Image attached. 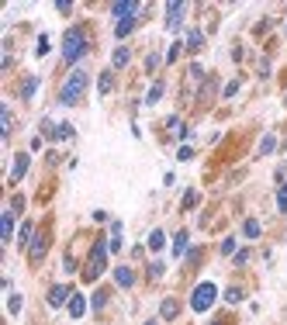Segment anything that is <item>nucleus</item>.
Wrapping results in <instances>:
<instances>
[{
    "instance_id": "393cba45",
    "label": "nucleus",
    "mask_w": 287,
    "mask_h": 325,
    "mask_svg": "<svg viewBox=\"0 0 287 325\" xmlns=\"http://www.w3.org/2000/svg\"><path fill=\"white\" fill-rule=\"evenodd\" d=\"M225 301H228V304H239V301H242V291H239V287H228V291H225Z\"/></svg>"
},
{
    "instance_id": "9b49d317",
    "label": "nucleus",
    "mask_w": 287,
    "mask_h": 325,
    "mask_svg": "<svg viewBox=\"0 0 287 325\" xmlns=\"http://www.w3.org/2000/svg\"><path fill=\"white\" fill-rule=\"evenodd\" d=\"M114 280H118L121 287H131V284H135V273H131L128 266H118V270H114Z\"/></svg>"
},
{
    "instance_id": "aec40b11",
    "label": "nucleus",
    "mask_w": 287,
    "mask_h": 325,
    "mask_svg": "<svg viewBox=\"0 0 287 325\" xmlns=\"http://www.w3.org/2000/svg\"><path fill=\"white\" fill-rule=\"evenodd\" d=\"M131 28H135V18H131V21H118V25H114V35H118V38H125Z\"/></svg>"
},
{
    "instance_id": "f3484780",
    "label": "nucleus",
    "mask_w": 287,
    "mask_h": 325,
    "mask_svg": "<svg viewBox=\"0 0 287 325\" xmlns=\"http://www.w3.org/2000/svg\"><path fill=\"white\" fill-rule=\"evenodd\" d=\"M163 246H166V232H159V228H156V232L149 235V249H156V253H159Z\"/></svg>"
},
{
    "instance_id": "ddd939ff",
    "label": "nucleus",
    "mask_w": 287,
    "mask_h": 325,
    "mask_svg": "<svg viewBox=\"0 0 287 325\" xmlns=\"http://www.w3.org/2000/svg\"><path fill=\"white\" fill-rule=\"evenodd\" d=\"M0 232H4V242H11V235H14V215L11 211L0 218Z\"/></svg>"
},
{
    "instance_id": "7ed1b4c3",
    "label": "nucleus",
    "mask_w": 287,
    "mask_h": 325,
    "mask_svg": "<svg viewBox=\"0 0 287 325\" xmlns=\"http://www.w3.org/2000/svg\"><path fill=\"white\" fill-rule=\"evenodd\" d=\"M107 239H97L94 242V253H90V260H87V266H83V280H97L100 273H104V266H107Z\"/></svg>"
},
{
    "instance_id": "2eb2a0df",
    "label": "nucleus",
    "mask_w": 287,
    "mask_h": 325,
    "mask_svg": "<svg viewBox=\"0 0 287 325\" xmlns=\"http://www.w3.org/2000/svg\"><path fill=\"white\" fill-rule=\"evenodd\" d=\"M177 311H180V304H177L173 297H166V301L159 304V315H163V318H177Z\"/></svg>"
},
{
    "instance_id": "f8f14e48",
    "label": "nucleus",
    "mask_w": 287,
    "mask_h": 325,
    "mask_svg": "<svg viewBox=\"0 0 287 325\" xmlns=\"http://www.w3.org/2000/svg\"><path fill=\"white\" fill-rule=\"evenodd\" d=\"M0 125H4V138H7L11 128H14V118H11V107L7 104H0Z\"/></svg>"
},
{
    "instance_id": "20e7f679",
    "label": "nucleus",
    "mask_w": 287,
    "mask_h": 325,
    "mask_svg": "<svg viewBox=\"0 0 287 325\" xmlns=\"http://www.w3.org/2000/svg\"><path fill=\"white\" fill-rule=\"evenodd\" d=\"M215 297H218V287H215L211 280H204V284L194 287V294H191V308H194V311H208V308L215 304Z\"/></svg>"
},
{
    "instance_id": "a211bd4d",
    "label": "nucleus",
    "mask_w": 287,
    "mask_h": 325,
    "mask_svg": "<svg viewBox=\"0 0 287 325\" xmlns=\"http://www.w3.org/2000/svg\"><path fill=\"white\" fill-rule=\"evenodd\" d=\"M111 87H114V76H111V69H107V73H100V83H97V90H100V94H111Z\"/></svg>"
},
{
    "instance_id": "423d86ee",
    "label": "nucleus",
    "mask_w": 287,
    "mask_h": 325,
    "mask_svg": "<svg viewBox=\"0 0 287 325\" xmlns=\"http://www.w3.org/2000/svg\"><path fill=\"white\" fill-rule=\"evenodd\" d=\"M184 14H187V4H170V7H166V28H170V32H180Z\"/></svg>"
},
{
    "instance_id": "39448f33",
    "label": "nucleus",
    "mask_w": 287,
    "mask_h": 325,
    "mask_svg": "<svg viewBox=\"0 0 287 325\" xmlns=\"http://www.w3.org/2000/svg\"><path fill=\"white\" fill-rule=\"evenodd\" d=\"M111 14H114V21H131V18H138V14H142V4L121 0V4H114V7H111Z\"/></svg>"
},
{
    "instance_id": "a878e982",
    "label": "nucleus",
    "mask_w": 287,
    "mask_h": 325,
    "mask_svg": "<svg viewBox=\"0 0 287 325\" xmlns=\"http://www.w3.org/2000/svg\"><path fill=\"white\" fill-rule=\"evenodd\" d=\"M273 145H277V138H273V135H266V138L259 142V156H266V152H270Z\"/></svg>"
},
{
    "instance_id": "72a5a7b5",
    "label": "nucleus",
    "mask_w": 287,
    "mask_h": 325,
    "mask_svg": "<svg viewBox=\"0 0 287 325\" xmlns=\"http://www.w3.org/2000/svg\"><path fill=\"white\" fill-rule=\"evenodd\" d=\"M194 204H197V194H194V191H191V194H187V197H184V208H194Z\"/></svg>"
},
{
    "instance_id": "c756f323",
    "label": "nucleus",
    "mask_w": 287,
    "mask_h": 325,
    "mask_svg": "<svg viewBox=\"0 0 287 325\" xmlns=\"http://www.w3.org/2000/svg\"><path fill=\"white\" fill-rule=\"evenodd\" d=\"M35 52H38V56H45V52H49V35H42V38H38V49H35Z\"/></svg>"
},
{
    "instance_id": "f704fd0d",
    "label": "nucleus",
    "mask_w": 287,
    "mask_h": 325,
    "mask_svg": "<svg viewBox=\"0 0 287 325\" xmlns=\"http://www.w3.org/2000/svg\"><path fill=\"white\" fill-rule=\"evenodd\" d=\"M146 325H159V322H156V318H153V322H146Z\"/></svg>"
},
{
    "instance_id": "6e6552de",
    "label": "nucleus",
    "mask_w": 287,
    "mask_h": 325,
    "mask_svg": "<svg viewBox=\"0 0 287 325\" xmlns=\"http://www.w3.org/2000/svg\"><path fill=\"white\" fill-rule=\"evenodd\" d=\"M69 297H73V294H69V287H66V284H59V287H52V291H49V304H52V308L66 304Z\"/></svg>"
},
{
    "instance_id": "5701e85b",
    "label": "nucleus",
    "mask_w": 287,
    "mask_h": 325,
    "mask_svg": "<svg viewBox=\"0 0 287 325\" xmlns=\"http://www.w3.org/2000/svg\"><path fill=\"white\" fill-rule=\"evenodd\" d=\"M42 256H45V239L38 235V239L32 242V260H42Z\"/></svg>"
},
{
    "instance_id": "bb28decb",
    "label": "nucleus",
    "mask_w": 287,
    "mask_h": 325,
    "mask_svg": "<svg viewBox=\"0 0 287 325\" xmlns=\"http://www.w3.org/2000/svg\"><path fill=\"white\" fill-rule=\"evenodd\" d=\"M277 208H280V211H287V184L277 191Z\"/></svg>"
},
{
    "instance_id": "f257e3e1",
    "label": "nucleus",
    "mask_w": 287,
    "mask_h": 325,
    "mask_svg": "<svg viewBox=\"0 0 287 325\" xmlns=\"http://www.w3.org/2000/svg\"><path fill=\"white\" fill-rule=\"evenodd\" d=\"M87 83H90V73H87V69H73V73L66 76L63 90H59V100H63V104H76V100L87 94Z\"/></svg>"
},
{
    "instance_id": "dca6fc26",
    "label": "nucleus",
    "mask_w": 287,
    "mask_h": 325,
    "mask_svg": "<svg viewBox=\"0 0 287 325\" xmlns=\"http://www.w3.org/2000/svg\"><path fill=\"white\" fill-rule=\"evenodd\" d=\"M187 253V232H177L173 235V256H184Z\"/></svg>"
},
{
    "instance_id": "2f4dec72",
    "label": "nucleus",
    "mask_w": 287,
    "mask_h": 325,
    "mask_svg": "<svg viewBox=\"0 0 287 325\" xmlns=\"http://www.w3.org/2000/svg\"><path fill=\"white\" fill-rule=\"evenodd\" d=\"M163 270H166V266H163V263H159V260H156V263H153V266H149V273H153V277H163Z\"/></svg>"
},
{
    "instance_id": "412c9836",
    "label": "nucleus",
    "mask_w": 287,
    "mask_h": 325,
    "mask_svg": "<svg viewBox=\"0 0 287 325\" xmlns=\"http://www.w3.org/2000/svg\"><path fill=\"white\" fill-rule=\"evenodd\" d=\"M35 90H38V76H32V80H25V87H21V97L28 100V97H32Z\"/></svg>"
},
{
    "instance_id": "f03ea898",
    "label": "nucleus",
    "mask_w": 287,
    "mask_h": 325,
    "mask_svg": "<svg viewBox=\"0 0 287 325\" xmlns=\"http://www.w3.org/2000/svg\"><path fill=\"white\" fill-rule=\"evenodd\" d=\"M83 56H87V35L80 28H69L63 35V59L66 63H80Z\"/></svg>"
},
{
    "instance_id": "4be33fe9",
    "label": "nucleus",
    "mask_w": 287,
    "mask_h": 325,
    "mask_svg": "<svg viewBox=\"0 0 287 325\" xmlns=\"http://www.w3.org/2000/svg\"><path fill=\"white\" fill-rule=\"evenodd\" d=\"M242 232H246V235H249V239H256V235H259V232H263V228H259V222H256V218H249V222H246V225H242Z\"/></svg>"
},
{
    "instance_id": "6ab92c4d",
    "label": "nucleus",
    "mask_w": 287,
    "mask_h": 325,
    "mask_svg": "<svg viewBox=\"0 0 287 325\" xmlns=\"http://www.w3.org/2000/svg\"><path fill=\"white\" fill-rule=\"evenodd\" d=\"M163 90H166V83H153V90L146 94V104H156V100L163 97Z\"/></svg>"
},
{
    "instance_id": "473e14b6",
    "label": "nucleus",
    "mask_w": 287,
    "mask_h": 325,
    "mask_svg": "<svg viewBox=\"0 0 287 325\" xmlns=\"http://www.w3.org/2000/svg\"><path fill=\"white\" fill-rule=\"evenodd\" d=\"M201 76H204V69H201V66L194 63V66H191V80H201Z\"/></svg>"
},
{
    "instance_id": "7c9ffc66",
    "label": "nucleus",
    "mask_w": 287,
    "mask_h": 325,
    "mask_svg": "<svg viewBox=\"0 0 287 325\" xmlns=\"http://www.w3.org/2000/svg\"><path fill=\"white\" fill-rule=\"evenodd\" d=\"M104 304H107V294L97 291V294H94V308H104Z\"/></svg>"
},
{
    "instance_id": "c9c22d12",
    "label": "nucleus",
    "mask_w": 287,
    "mask_h": 325,
    "mask_svg": "<svg viewBox=\"0 0 287 325\" xmlns=\"http://www.w3.org/2000/svg\"><path fill=\"white\" fill-rule=\"evenodd\" d=\"M211 325H222V322H211Z\"/></svg>"
},
{
    "instance_id": "4468645a",
    "label": "nucleus",
    "mask_w": 287,
    "mask_h": 325,
    "mask_svg": "<svg viewBox=\"0 0 287 325\" xmlns=\"http://www.w3.org/2000/svg\"><path fill=\"white\" fill-rule=\"evenodd\" d=\"M128 59H131V52H128V49H114L111 66H114V69H121V66H128Z\"/></svg>"
},
{
    "instance_id": "9d476101",
    "label": "nucleus",
    "mask_w": 287,
    "mask_h": 325,
    "mask_svg": "<svg viewBox=\"0 0 287 325\" xmlns=\"http://www.w3.org/2000/svg\"><path fill=\"white\" fill-rule=\"evenodd\" d=\"M204 49V35L201 32H187V52H201Z\"/></svg>"
},
{
    "instance_id": "c85d7f7f",
    "label": "nucleus",
    "mask_w": 287,
    "mask_h": 325,
    "mask_svg": "<svg viewBox=\"0 0 287 325\" xmlns=\"http://www.w3.org/2000/svg\"><path fill=\"white\" fill-rule=\"evenodd\" d=\"M7 308H11V315H18V311H21V297H18V294H11V301H7Z\"/></svg>"
},
{
    "instance_id": "1a4fd4ad",
    "label": "nucleus",
    "mask_w": 287,
    "mask_h": 325,
    "mask_svg": "<svg viewBox=\"0 0 287 325\" xmlns=\"http://www.w3.org/2000/svg\"><path fill=\"white\" fill-rule=\"evenodd\" d=\"M83 311H87V297L83 294H73L69 297V315L73 318H83Z\"/></svg>"
},
{
    "instance_id": "0eeeda50",
    "label": "nucleus",
    "mask_w": 287,
    "mask_h": 325,
    "mask_svg": "<svg viewBox=\"0 0 287 325\" xmlns=\"http://www.w3.org/2000/svg\"><path fill=\"white\" fill-rule=\"evenodd\" d=\"M25 173H28V152H18L14 156V166H11V184H18Z\"/></svg>"
},
{
    "instance_id": "b1692460",
    "label": "nucleus",
    "mask_w": 287,
    "mask_h": 325,
    "mask_svg": "<svg viewBox=\"0 0 287 325\" xmlns=\"http://www.w3.org/2000/svg\"><path fill=\"white\" fill-rule=\"evenodd\" d=\"M32 235H35V228H32V222H25V225H21V246H28Z\"/></svg>"
},
{
    "instance_id": "cd10ccee",
    "label": "nucleus",
    "mask_w": 287,
    "mask_h": 325,
    "mask_svg": "<svg viewBox=\"0 0 287 325\" xmlns=\"http://www.w3.org/2000/svg\"><path fill=\"white\" fill-rule=\"evenodd\" d=\"M232 253H235V239H232V235H228V239H225V242H222V256H232Z\"/></svg>"
}]
</instances>
